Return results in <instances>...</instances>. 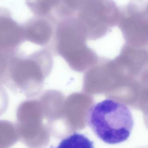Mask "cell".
Wrapping results in <instances>:
<instances>
[{
	"label": "cell",
	"mask_w": 148,
	"mask_h": 148,
	"mask_svg": "<svg viewBox=\"0 0 148 148\" xmlns=\"http://www.w3.org/2000/svg\"><path fill=\"white\" fill-rule=\"evenodd\" d=\"M120 8L113 0H84L75 16L83 28L100 34L118 23Z\"/></svg>",
	"instance_id": "3"
},
{
	"label": "cell",
	"mask_w": 148,
	"mask_h": 148,
	"mask_svg": "<svg viewBox=\"0 0 148 148\" xmlns=\"http://www.w3.org/2000/svg\"><path fill=\"white\" fill-rule=\"evenodd\" d=\"M51 64V56L46 49L29 55L18 50L10 59L5 86L14 92L23 94L27 98H34L43 89Z\"/></svg>",
	"instance_id": "1"
},
{
	"label": "cell",
	"mask_w": 148,
	"mask_h": 148,
	"mask_svg": "<svg viewBox=\"0 0 148 148\" xmlns=\"http://www.w3.org/2000/svg\"><path fill=\"white\" fill-rule=\"evenodd\" d=\"M87 122L99 139L109 144H118L127 140L134 125L128 107L110 99L91 106L87 114Z\"/></svg>",
	"instance_id": "2"
},
{
	"label": "cell",
	"mask_w": 148,
	"mask_h": 148,
	"mask_svg": "<svg viewBox=\"0 0 148 148\" xmlns=\"http://www.w3.org/2000/svg\"><path fill=\"white\" fill-rule=\"evenodd\" d=\"M58 21L54 15L30 18L22 24L25 40L45 47L50 40Z\"/></svg>",
	"instance_id": "5"
},
{
	"label": "cell",
	"mask_w": 148,
	"mask_h": 148,
	"mask_svg": "<svg viewBox=\"0 0 148 148\" xmlns=\"http://www.w3.org/2000/svg\"><path fill=\"white\" fill-rule=\"evenodd\" d=\"M62 0H26V4L35 16L46 17L54 15Z\"/></svg>",
	"instance_id": "6"
},
{
	"label": "cell",
	"mask_w": 148,
	"mask_h": 148,
	"mask_svg": "<svg viewBox=\"0 0 148 148\" xmlns=\"http://www.w3.org/2000/svg\"><path fill=\"white\" fill-rule=\"evenodd\" d=\"M13 53L0 51V85L1 86L5 85L7 83L10 59Z\"/></svg>",
	"instance_id": "8"
},
{
	"label": "cell",
	"mask_w": 148,
	"mask_h": 148,
	"mask_svg": "<svg viewBox=\"0 0 148 148\" xmlns=\"http://www.w3.org/2000/svg\"><path fill=\"white\" fill-rule=\"evenodd\" d=\"M25 41L22 24L12 18L9 10L0 7V51L14 53Z\"/></svg>",
	"instance_id": "4"
},
{
	"label": "cell",
	"mask_w": 148,
	"mask_h": 148,
	"mask_svg": "<svg viewBox=\"0 0 148 148\" xmlns=\"http://www.w3.org/2000/svg\"><path fill=\"white\" fill-rule=\"evenodd\" d=\"M9 100L7 91L0 85V115L4 113L8 106Z\"/></svg>",
	"instance_id": "9"
},
{
	"label": "cell",
	"mask_w": 148,
	"mask_h": 148,
	"mask_svg": "<svg viewBox=\"0 0 148 148\" xmlns=\"http://www.w3.org/2000/svg\"><path fill=\"white\" fill-rule=\"evenodd\" d=\"M55 148H94V143L84 135L74 133L63 139Z\"/></svg>",
	"instance_id": "7"
}]
</instances>
